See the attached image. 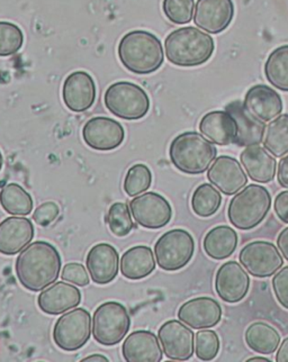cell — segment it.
<instances>
[{"instance_id":"2e32d148","label":"cell","mask_w":288,"mask_h":362,"mask_svg":"<svg viewBox=\"0 0 288 362\" xmlns=\"http://www.w3.org/2000/svg\"><path fill=\"white\" fill-rule=\"evenodd\" d=\"M62 99L68 110L83 113L93 107L96 100V83L88 72L74 71L69 74L62 87Z\"/></svg>"},{"instance_id":"9c48e42d","label":"cell","mask_w":288,"mask_h":362,"mask_svg":"<svg viewBox=\"0 0 288 362\" xmlns=\"http://www.w3.org/2000/svg\"><path fill=\"white\" fill-rule=\"evenodd\" d=\"M91 325L88 310L74 308L59 317L53 327V341L64 351H77L91 339Z\"/></svg>"},{"instance_id":"5bb4252c","label":"cell","mask_w":288,"mask_h":362,"mask_svg":"<svg viewBox=\"0 0 288 362\" xmlns=\"http://www.w3.org/2000/svg\"><path fill=\"white\" fill-rule=\"evenodd\" d=\"M250 288V277L241 264L228 261L220 267L215 276V291L217 296L229 304L243 300Z\"/></svg>"},{"instance_id":"9a60e30c","label":"cell","mask_w":288,"mask_h":362,"mask_svg":"<svg viewBox=\"0 0 288 362\" xmlns=\"http://www.w3.org/2000/svg\"><path fill=\"white\" fill-rule=\"evenodd\" d=\"M234 18L232 0H197L194 23L209 34H220L230 26Z\"/></svg>"},{"instance_id":"7402d4cb","label":"cell","mask_w":288,"mask_h":362,"mask_svg":"<svg viewBox=\"0 0 288 362\" xmlns=\"http://www.w3.org/2000/svg\"><path fill=\"white\" fill-rule=\"evenodd\" d=\"M81 291L64 281L52 284L38 297L40 310L47 315H61L79 306Z\"/></svg>"},{"instance_id":"d4e9b609","label":"cell","mask_w":288,"mask_h":362,"mask_svg":"<svg viewBox=\"0 0 288 362\" xmlns=\"http://www.w3.org/2000/svg\"><path fill=\"white\" fill-rule=\"evenodd\" d=\"M200 131L207 140L217 146H226L236 141L238 127L234 116L226 110L209 112L202 117Z\"/></svg>"},{"instance_id":"d6a6232c","label":"cell","mask_w":288,"mask_h":362,"mask_svg":"<svg viewBox=\"0 0 288 362\" xmlns=\"http://www.w3.org/2000/svg\"><path fill=\"white\" fill-rule=\"evenodd\" d=\"M192 209L197 216L211 217L217 214L222 204V196L217 188L203 184L196 188L192 196Z\"/></svg>"},{"instance_id":"603a6c76","label":"cell","mask_w":288,"mask_h":362,"mask_svg":"<svg viewBox=\"0 0 288 362\" xmlns=\"http://www.w3.org/2000/svg\"><path fill=\"white\" fill-rule=\"evenodd\" d=\"M122 354L127 362H160L162 349L154 333L150 331H134L125 339Z\"/></svg>"},{"instance_id":"30bf717a","label":"cell","mask_w":288,"mask_h":362,"mask_svg":"<svg viewBox=\"0 0 288 362\" xmlns=\"http://www.w3.org/2000/svg\"><path fill=\"white\" fill-rule=\"evenodd\" d=\"M239 260L244 269L255 278L272 277L284 266L277 247L267 241H253L244 245Z\"/></svg>"},{"instance_id":"7c38bea8","label":"cell","mask_w":288,"mask_h":362,"mask_svg":"<svg viewBox=\"0 0 288 362\" xmlns=\"http://www.w3.org/2000/svg\"><path fill=\"white\" fill-rule=\"evenodd\" d=\"M158 338L166 357L173 361H187L195 351L194 332L181 321L171 320L162 324Z\"/></svg>"},{"instance_id":"484cf974","label":"cell","mask_w":288,"mask_h":362,"mask_svg":"<svg viewBox=\"0 0 288 362\" xmlns=\"http://www.w3.org/2000/svg\"><path fill=\"white\" fill-rule=\"evenodd\" d=\"M244 170L251 180L268 184L277 173V161L270 152L260 146H247L240 154Z\"/></svg>"},{"instance_id":"4316f807","label":"cell","mask_w":288,"mask_h":362,"mask_svg":"<svg viewBox=\"0 0 288 362\" xmlns=\"http://www.w3.org/2000/svg\"><path fill=\"white\" fill-rule=\"evenodd\" d=\"M154 252L146 245H137L124 252L120 261L122 276L129 280H141L156 269Z\"/></svg>"},{"instance_id":"8fae6325","label":"cell","mask_w":288,"mask_h":362,"mask_svg":"<svg viewBox=\"0 0 288 362\" xmlns=\"http://www.w3.org/2000/svg\"><path fill=\"white\" fill-rule=\"evenodd\" d=\"M129 209L135 222L149 230L165 228L173 217V209L167 198L154 192L135 196L129 204Z\"/></svg>"},{"instance_id":"836d02e7","label":"cell","mask_w":288,"mask_h":362,"mask_svg":"<svg viewBox=\"0 0 288 362\" xmlns=\"http://www.w3.org/2000/svg\"><path fill=\"white\" fill-rule=\"evenodd\" d=\"M151 170L142 163H137L129 168L124 179V192L129 197L141 195L151 187Z\"/></svg>"},{"instance_id":"52a82bcc","label":"cell","mask_w":288,"mask_h":362,"mask_svg":"<svg viewBox=\"0 0 288 362\" xmlns=\"http://www.w3.org/2000/svg\"><path fill=\"white\" fill-rule=\"evenodd\" d=\"M131 327V316L127 308L118 302H106L95 310L93 316V339L105 346L122 342Z\"/></svg>"},{"instance_id":"1f68e13d","label":"cell","mask_w":288,"mask_h":362,"mask_svg":"<svg viewBox=\"0 0 288 362\" xmlns=\"http://www.w3.org/2000/svg\"><path fill=\"white\" fill-rule=\"evenodd\" d=\"M264 146L275 158L288 154V114L278 116L267 125Z\"/></svg>"},{"instance_id":"ee69618b","label":"cell","mask_w":288,"mask_h":362,"mask_svg":"<svg viewBox=\"0 0 288 362\" xmlns=\"http://www.w3.org/2000/svg\"><path fill=\"white\" fill-rule=\"evenodd\" d=\"M277 245L284 258L288 261V228H284L277 238Z\"/></svg>"},{"instance_id":"7dc6e473","label":"cell","mask_w":288,"mask_h":362,"mask_svg":"<svg viewBox=\"0 0 288 362\" xmlns=\"http://www.w3.org/2000/svg\"><path fill=\"white\" fill-rule=\"evenodd\" d=\"M248 362H255V361H261V362H268L269 360L266 359V358L263 357H253L250 358L249 360H247Z\"/></svg>"},{"instance_id":"d590c367","label":"cell","mask_w":288,"mask_h":362,"mask_svg":"<svg viewBox=\"0 0 288 362\" xmlns=\"http://www.w3.org/2000/svg\"><path fill=\"white\" fill-rule=\"evenodd\" d=\"M24 45V33L21 28L11 22L0 21V57L16 54Z\"/></svg>"},{"instance_id":"44dd1931","label":"cell","mask_w":288,"mask_h":362,"mask_svg":"<svg viewBox=\"0 0 288 362\" xmlns=\"http://www.w3.org/2000/svg\"><path fill=\"white\" fill-rule=\"evenodd\" d=\"M120 255L117 250L108 243H98L91 247L86 267L91 280L97 285H108L115 279L118 274Z\"/></svg>"},{"instance_id":"4fadbf2b","label":"cell","mask_w":288,"mask_h":362,"mask_svg":"<svg viewBox=\"0 0 288 362\" xmlns=\"http://www.w3.org/2000/svg\"><path fill=\"white\" fill-rule=\"evenodd\" d=\"M86 144L96 151H113L123 144L125 131L120 122L105 116H96L83 127Z\"/></svg>"},{"instance_id":"f546056e","label":"cell","mask_w":288,"mask_h":362,"mask_svg":"<svg viewBox=\"0 0 288 362\" xmlns=\"http://www.w3.org/2000/svg\"><path fill=\"white\" fill-rule=\"evenodd\" d=\"M0 205L6 213L28 216L33 209V198L18 184H8L0 190Z\"/></svg>"},{"instance_id":"f35d334b","label":"cell","mask_w":288,"mask_h":362,"mask_svg":"<svg viewBox=\"0 0 288 362\" xmlns=\"http://www.w3.org/2000/svg\"><path fill=\"white\" fill-rule=\"evenodd\" d=\"M61 278H62L64 281L79 286V287H85V286L88 285L89 281H91L85 267L81 264H77V262L67 264L66 266L64 267V270H62V274H61Z\"/></svg>"},{"instance_id":"6da1fadb","label":"cell","mask_w":288,"mask_h":362,"mask_svg":"<svg viewBox=\"0 0 288 362\" xmlns=\"http://www.w3.org/2000/svg\"><path fill=\"white\" fill-rule=\"evenodd\" d=\"M61 266L62 261L57 247L49 242L36 241L21 251L15 272L24 288L38 293L57 281Z\"/></svg>"},{"instance_id":"5b68a950","label":"cell","mask_w":288,"mask_h":362,"mask_svg":"<svg viewBox=\"0 0 288 362\" xmlns=\"http://www.w3.org/2000/svg\"><path fill=\"white\" fill-rule=\"evenodd\" d=\"M272 207V196L260 185H249L236 192L228 207V217L234 228L249 230L264 222Z\"/></svg>"},{"instance_id":"74e56055","label":"cell","mask_w":288,"mask_h":362,"mask_svg":"<svg viewBox=\"0 0 288 362\" xmlns=\"http://www.w3.org/2000/svg\"><path fill=\"white\" fill-rule=\"evenodd\" d=\"M220 351V339L214 331H200L195 335V352L202 361L215 359Z\"/></svg>"},{"instance_id":"4dcf8cb0","label":"cell","mask_w":288,"mask_h":362,"mask_svg":"<svg viewBox=\"0 0 288 362\" xmlns=\"http://www.w3.org/2000/svg\"><path fill=\"white\" fill-rule=\"evenodd\" d=\"M264 70L270 85L288 91V45H282L269 54Z\"/></svg>"},{"instance_id":"8992f818","label":"cell","mask_w":288,"mask_h":362,"mask_svg":"<svg viewBox=\"0 0 288 362\" xmlns=\"http://www.w3.org/2000/svg\"><path fill=\"white\" fill-rule=\"evenodd\" d=\"M105 106L113 115L125 121H137L150 110V98L142 87L131 81L110 85L104 95Z\"/></svg>"},{"instance_id":"c3c4849f","label":"cell","mask_w":288,"mask_h":362,"mask_svg":"<svg viewBox=\"0 0 288 362\" xmlns=\"http://www.w3.org/2000/svg\"><path fill=\"white\" fill-rule=\"evenodd\" d=\"M3 165H4L3 153H1V151H0V170H1V169H3Z\"/></svg>"},{"instance_id":"b9f144b4","label":"cell","mask_w":288,"mask_h":362,"mask_svg":"<svg viewBox=\"0 0 288 362\" xmlns=\"http://www.w3.org/2000/svg\"><path fill=\"white\" fill-rule=\"evenodd\" d=\"M274 209L278 218L288 224V190L280 192L275 198Z\"/></svg>"},{"instance_id":"f1b7e54d","label":"cell","mask_w":288,"mask_h":362,"mask_svg":"<svg viewBox=\"0 0 288 362\" xmlns=\"http://www.w3.org/2000/svg\"><path fill=\"white\" fill-rule=\"evenodd\" d=\"M244 339L253 351L261 354H272L277 351L280 334L277 329L265 322H255L246 331Z\"/></svg>"},{"instance_id":"f6af8a7d","label":"cell","mask_w":288,"mask_h":362,"mask_svg":"<svg viewBox=\"0 0 288 362\" xmlns=\"http://www.w3.org/2000/svg\"><path fill=\"white\" fill-rule=\"evenodd\" d=\"M276 361L288 362V338L280 343V349L276 354Z\"/></svg>"},{"instance_id":"7a4b0ae2","label":"cell","mask_w":288,"mask_h":362,"mask_svg":"<svg viewBox=\"0 0 288 362\" xmlns=\"http://www.w3.org/2000/svg\"><path fill=\"white\" fill-rule=\"evenodd\" d=\"M117 53L122 66L135 74H154L165 61L161 41L148 30H135L125 34Z\"/></svg>"},{"instance_id":"ac0fdd59","label":"cell","mask_w":288,"mask_h":362,"mask_svg":"<svg viewBox=\"0 0 288 362\" xmlns=\"http://www.w3.org/2000/svg\"><path fill=\"white\" fill-rule=\"evenodd\" d=\"M221 305L211 297H196L181 305L178 318L194 329L217 327L222 318Z\"/></svg>"},{"instance_id":"e0dca14e","label":"cell","mask_w":288,"mask_h":362,"mask_svg":"<svg viewBox=\"0 0 288 362\" xmlns=\"http://www.w3.org/2000/svg\"><path fill=\"white\" fill-rule=\"evenodd\" d=\"M207 179L226 196L236 195L248 184V177L241 163L230 156H221L214 160L207 170Z\"/></svg>"},{"instance_id":"ab89813d","label":"cell","mask_w":288,"mask_h":362,"mask_svg":"<svg viewBox=\"0 0 288 362\" xmlns=\"http://www.w3.org/2000/svg\"><path fill=\"white\" fill-rule=\"evenodd\" d=\"M59 214H60V209H59L58 204L53 203V202H47V203L41 204L35 209L33 220L38 226L47 228L57 220Z\"/></svg>"},{"instance_id":"cb8c5ba5","label":"cell","mask_w":288,"mask_h":362,"mask_svg":"<svg viewBox=\"0 0 288 362\" xmlns=\"http://www.w3.org/2000/svg\"><path fill=\"white\" fill-rule=\"evenodd\" d=\"M225 110L234 116L238 127L234 144L239 146H259L264 141L266 132V124L259 121L258 118L244 108L243 103L240 100L230 103Z\"/></svg>"},{"instance_id":"277c9868","label":"cell","mask_w":288,"mask_h":362,"mask_svg":"<svg viewBox=\"0 0 288 362\" xmlns=\"http://www.w3.org/2000/svg\"><path fill=\"white\" fill-rule=\"evenodd\" d=\"M217 154L214 143L197 132L177 135L169 148L171 163L187 175H202L209 170Z\"/></svg>"},{"instance_id":"3957f363","label":"cell","mask_w":288,"mask_h":362,"mask_svg":"<svg viewBox=\"0 0 288 362\" xmlns=\"http://www.w3.org/2000/svg\"><path fill=\"white\" fill-rule=\"evenodd\" d=\"M166 57L173 66L183 68L202 66L214 53V40L197 28H180L166 37Z\"/></svg>"},{"instance_id":"83f0119b","label":"cell","mask_w":288,"mask_h":362,"mask_svg":"<svg viewBox=\"0 0 288 362\" xmlns=\"http://www.w3.org/2000/svg\"><path fill=\"white\" fill-rule=\"evenodd\" d=\"M239 238L231 226H219L212 228L204 238L203 247L206 255L214 260H225L236 252Z\"/></svg>"},{"instance_id":"60d3db41","label":"cell","mask_w":288,"mask_h":362,"mask_svg":"<svg viewBox=\"0 0 288 362\" xmlns=\"http://www.w3.org/2000/svg\"><path fill=\"white\" fill-rule=\"evenodd\" d=\"M274 294L284 308L288 310V266L278 270L272 278Z\"/></svg>"},{"instance_id":"d6986e66","label":"cell","mask_w":288,"mask_h":362,"mask_svg":"<svg viewBox=\"0 0 288 362\" xmlns=\"http://www.w3.org/2000/svg\"><path fill=\"white\" fill-rule=\"evenodd\" d=\"M243 106L259 121L268 123L283 112V100L280 93L266 85H255L246 93Z\"/></svg>"},{"instance_id":"8d00e7d4","label":"cell","mask_w":288,"mask_h":362,"mask_svg":"<svg viewBox=\"0 0 288 362\" xmlns=\"http://www.w3.org/2000/svg\"><path fill=\"white\" fill-rule=\"evenodd\" d=\"M162 11L173 24L186 25L192 22L195 0H163Z\"/></svg>"},{"instance_id":"ba28073f","label":"cell","mask_w":288,"mask_h":362,"mask_svg":"<svg viewBox=\"0 0 288 362\" xmlns=\"http://www.w3.org/2000/svg\"><path fill=\"white\" fill-rule=\"evenodd\" d=\"M195 252V241L188 230L175 228L160 236L154 245L158 266L165 272H178L190 264Z\"/></svg>"},{"instance_id":"e575fe53","label":"cell","mask_w":288,"mask_h":362,"mask_svg":"<svg viewBox=\"0 0 288 362\" xmlns=\"http://www.w3.org/2000/svg\"><path fill=\"white\" fill-rule=\"evenodd\" d=\"M106 222L110 232L117 238L129 235L134 226L129 207L125 203L113 204L108 211Z\"/></svg>"},{"instance_id":"7bdbcfd3","label":"cell","mask_w":288,"mask_h":362,"mask_svg":"<svg viewBox=\"0 0 288 362\" xmlns=\"http://www.w3.org/2000/svg\"><path fill=\"white\" fill-rule=\"evenodd\" d=\"M278 184L288 189V154L280 160L277 170Z\"/></svg>"},{"instance_id":"bcb514c9","label":"cell","mask_w":288,"mask_h":362,"mask_svg":"<svg viewBox=\"0 0 288 362\" xmlns=\"http://www.w3.org/2000/svg\"><path fill=\"white\" fill-rule=\"evenodd\" d=\"M83 362H91V361H102V362H108L110 360L108 358L105 357V356H102V354H93V356H89V357H86L85 359L81 360Z\"/></svg>"},{"instance_id":"ffe728a7","label":"cell","mask_w":288,"mask_h":362,"mask_svg":"<svg viewBox=\"0 0 288 362\" xmlns=\"http://www.w3.org/2000/svg\"><path fill=\"white\" fill-rule=\"evenodd\" d=\"M34 226L28 217H7L0 223V253L14 255L21 252L34 239Z\"/></svg>"}]
</instances>
